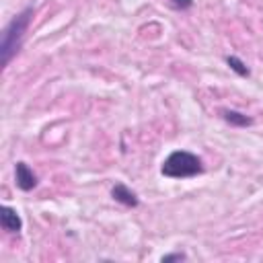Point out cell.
I'll return each instance as SVG.
<instances>
[{
    "instance_id": "cell-8",
    "label": "cell",
    "mask_w": 263,
    "mask_h": 263,
    "mask_svg": "<svg viewBox=\"0 0 263 263\" xmlns=\"http://www.w3.org/2000/svg\"><path fill=\"white\" fill-rule=\"evenodd\" d=\"M185 255L183 253H171V255H164L162 257V263H168V261H183Z\"/></svg>"
},
{
    "instance_id": "cell-1",
    "label": "cell",
    "mask_w": 263,
    "mask_h": 263,
    "mask_svg": "<svg viewBox=\"0 0 263 263\" xmlns=\"http://www.w3.org/2000/svg\"><path fill=\"white\" fill-rule=\"evenodd\" d=\"M33 18V8L27 6L23 12H18L2 31V41H0V55H2V66H8L12 55L18 51L23 37L29 29V23Z\"/></svg>"
},
{
    "instance_id": "cell-4",
    "label": "cell",
    "mask_w": 263,
    "mask_h": 263,
    "mask_svg": "<svg viewBox=\"0 0 263 263\" xmlns=\"http://www.w3.org/2000/svg\"><path fill=\"white\" fill-rule=\"evenodd\" d=\"M0 224L4 230L8 232H18L23 228V222H21V216L16 214V210L8 208V205H2L0 208Z\"/></svg>"
},
{
    "instance_id": "cell-5",
    "label": "cell",
    "mask_w": 263,
    "mask_h": 263,
    "mask_svg": "<svg viewBox=\"0 0 263 263\" xmlns=\"http://www.w3.org/2000/svg\"><path fill=\"white\" fill-rule=\"evenodd\" d=\"M111 195H113L115 201H119V203H123V205H127V208H136V205L140 203L138 195H136L127 185H123V183H117V185L111 189Z\"/></svg>"
},
{
    "instance_id": "cell-2",
    "label": "cell",
    "mask_w": 263,
    "mask_h": 263,
    "mask_svg": "<svg viewBox=\"0 0 263 263\" xmlns=\"http://www.w3.org/2000/svg\"><path fill=\"white\" fill-rule=\"evenodd\" d=\"M162 175L171 177V179H185V177H193L199 175L203 171L201 158L193 152L187 150H175L166 156V160L162 162Z\"/></svg>"
},
{
    "instance_id": "cell-6",
    "label": "cell",
    "mask_w": 263,
    "mask_h": 263,
    "mask_svg": "<svg viewBox=\"0 0 263 263\" xmlns=\"http://www.w3.org/2000/svg\"><path fill=\"white\" fill-rule=\"evenodd\" d=\"M222 117L230 123V125H238V127H247L253 123L251 117H247L245 113H238V111H232V109H224L222 111Z\"/></svg>"
},
{
    "instance_id": "cell-7",
    "label": "cell",
    "mask_w": 263,
    "mask_h": 263,
    "mask_svg": "<svg viewBox=\"0 0 263 263\" xmlns=\"http://www.w3.org/2000/svg\"><path fill=\"white\" fill-rule=\"evenodd\" d=\"M226 64L230 66V70H234L238 76H249V68L242 64V60H238L236 55H228L226 58Z\"/></svg>"
},
{
    "instance_id": "cell-3",
    "label": "cell",
    "mask_w": 263,
    "mask_h": 263,
    "mask_svg": "<svg viewBox=\"0 0 263 263\" xmlns=\"http://www.w3.org/2000/svg\"><path fill=\"white\" fill-rule=\"evenodd\" d=\"M14 181H16V187L23 189V191H31L37 185L35 173L25 162H16V166H14Z\"/></svg>"
},
{
    "instance_id": "cell-9",
    "label": "cell",
    "mask_w": 263,
    "mask_h": 263,
    "mask_svg": "<svg viewBox=\"0 0 263 263\" xmlns=\"http://www.w3.org/2000/svg\"><path fill=\"white\" fill-rule=\"evenodd\" d=\"M191 4H193V0H173L175 8H189Z\"/></svg>"
}]
</instances>
